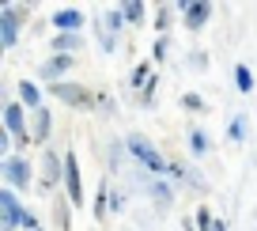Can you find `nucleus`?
<instances>
[{"label": "nucleus", "mask_w": 257, "mask_h": 231, "mask_svg": "<svg viewBox=\"0 0 257 231\" xmlns=\"http://www.w3.org/2000/svg\"><path fill=\"white\" fill-rule=\"evenodd\" d=\"M128 148H133V156H137V160L144 163L152 175H167V171H170L167 163H163V156H159V151H155L152 144L144 140V136H128Z\"/></svg>", "instance_id": "1"}, {"label": "nucleus", "mask_w": 257, "mask_h": 231, "mask_svg": "<svg viewBox=\"0 0 257 231\" xmlns=\"http://www.w3.org/2000/svg\"><path fill=\"white\" fill-rule=\"evenodd\" d=\"M23 208H19V201H16V193L12 190H0V227L4 231H16L19 223H23Z\"/></svg>", "instance_id": "2"}, {"label": "nucleus", "mask_w": 257, "mask_h": 231, "mask_svg": "<svg viewBox=\"0 0 257 231\" xmlns=\"http://www.w3.org/2000/svg\"><path fill=\"white\" fill-rule=\"evenodd\" d=\"M64 186H68V201L83 205V190H80V167H76V156L68 151L64 156Z\"/></svg>", "instance_id": "3"}, {"label": "nucleus", "mask_w": 257, "mask_h": 231, "mask_svg": "<svg viewBox=\"0 0 257 231\" xmlns=\"http://www.w3.org/2000/svg\"><path fill=\"white\" fill-rule=\"evenodd\" d=\"M53 95L68 106H91V91L76 88V84H53Z\"/></svg>", "instance_id": "4"}, {"label": "nucleus", "mask_w": 257, "mask_h": 231, "mask_svg": "<svg viewBox=\"0 0 257 231\" xmlns=\"http://www.w3.org/2000/svg\"><path fill=\"white\" fill-rule=\"evenodd\" d=\"M4 125H8L12 133H16V144H27V140H31V136L23 133V106H16V103H12L8 110H4Z\"/></svg>", "instance_id": "5"}, {"label": "nucleus", "mask_w": 257, "mask_h": 231, "mask_svg": "<svg viewBox=\"0 0 257 231\" xmlns=\"http://www.w3.org/2000/svg\"><path fill=\"white\" fill-rule=\"evenodd\" d=\"M16 23H19V19H16V12H12V8L0 12V46H4V49L16 46Z\"/></svg>", "instance_id": "6"}, {"label": "nucleus", "mask_w": 257, "mask_h": 231, "mask_svg": "<svg viewBox=\"0 0 257 231\" xmlns=\"http://www.w3.org/2000/svg\"><path fill=\"white\" fill-rule=\"evenodd\" d=\"M182 16H185V27L197 31V27H204V19L212 16V8L208 4H182Z\"/></svg>", "instance_id": "7"}, {"label": "nucleus", "mask_w": 257, "mask_h": 231, "mask_svg": "<svg viewBox=\"0 0 257 231\" xmlns=\"http://www.w3.org/2000/svg\"><path fill=\"white\" fill-rule=\"evenodd\" d=\"M4 178H8L12 186H31V175H27L23 160H8V163H4Z\"/></svg>", "instance_id": "8"}, {"label": "nucleus", "mask_w": 257, "mask_h": 231, "mask_svg": "<svg viewBox=\"0 0 257 231\" xmlns=\"http://www.w3.org/2000/svg\"><path fill=\"white\" fill-rule=\"evenodd\" d=\"M53 23H57V31H76V27L83 23V16H80L76 8H61V12L53 16Z\"/></svg>", "instance_id": "9"}, {"label": "nucleus", "mask_w": 257, "mask_h": 231, "mask_svg": "<svg viewBox=\"0 0 257 231\" xmlns=\"http://www.w3.org/2000/svg\"><path fill=\"white\" fill-rule=\"evenodd\" d=\"M34 114V133H31V140H46V136H49V110H42V106H38V110H31Z\"/></svg>", "instance_id": "10"}, {"label": "nucleus", "mask_w": 257, "mask_h": 231, "mask_svg": "<svg viewBox=\"0 0 257 231\" xmlns=\"http://www.w3.org/2000/svg\"><path fill=\"white\" fill-rule=\"evenodd\" d=\"M68 64H72V61H68V57H64V53H57L53 61H46V68H42V76H61V72L68 68Z\"/></svg>", "instance_id": "11"}, {"label": "nucleus", "mask_w": 257, "mask_h": 231, "mask_svg": "<svg viewBox=\"0 0 257 231\" xmlns=\"http://www.w3.org/2000/svg\"><path fill=\"white\" fill-rule=\"evenodd\" d=\"M42 167H46V171H42V182H46V186H53V182H57V156H53V151H46Z\"/></svg>", "instance_id": "12"}, {"label": "nucleus", "mask_w": 257, "mask_h": 231, "mask_svg": "<svg viewBox=\"0 0 257 231\" xmlns=\"http://www.w3.org/2000/svg\"><path fill=\"white\" fill-rule=\"evenodd\" d=\"M234 84H238V91H249V88H253V76H249L246 64H238V68H234Z\"/></svg>", "instance_id": "13"}, {"label": "nucleus", "mask_w": 257, "mask_h": 231, "mask_svg": "<svg viewBox=\"0 0 257 231\" xmlns=\"http://www.w3.org/2000/svg\"><path fill=\"white\" fill-rule=\"evenodd\" d=\"M121 16H125L128 23H140V19H144V4H125V8H121Z\"/></svg>", "instance_id": "14"}, {"label": "nucleus", "mask_w": 257, "mask_h": 231, "mask_svg": "<svg viewBox=\"0 0 257 231\" xmlns=\"http://www.w3.org/2000/svg\"><path fill=\"white\" fill-rule=\"evenodd\" d=\"M19 95H23L27 103H31L34 110H38V88H34V84H19Z\"/></svg>", "instance_id": "15"}, {"label": "nucleus", "mask_w": 257, "mask_h": 231, "mask_svg": "<svg viewBox=\"0 0 257 231\" xmlns=\"http://www.w3.org/2000/svg\"><path fill=\"white\" fill-rule=\"evenodd\" d=\"M189 148L197 151V156H204V151H208V136H204V133H193L189 136Z\"/></svg>", "instance_id": "16"}, {"label": "nucleus", "mask_w": 257, "mask_h": 231, "mask_svg": "<svg viewBox=\"0 0 257 231\" xmlns=\"http://www.w3.org/2000/svg\"><path fill=\"white\" fill-rule=\"evenodd\" d=\"M76 46H80V38H76V34H64V38H57V42H53L57 53H61V49H76Z\"/></svg>", "instance_id": "17"}, {"label": "nucleus", "mask_w": 257, "mask_h": 231, "mask_svg": "<svg viewBox=\"0 0 257 231\" xmlns=\"http://www.w3.org/2000/svg\"><path fill=\"white\" fill-rule=\"evenodd\" d=\"M148 72H152V64H140V68L133 72V84H137V88H144V84H148Z\"/></svg>", "instance_id": "18"}, {"label": "nucleus", "mask_w": 257, "mask_h": 231, "mask_svg": "<svg viewBox=\"0 0 257 231\" xmlns=\"http://www.w3.org/2000/svg\"><path fill=\"white\" fill-rule=\"evenodd\" d=\"M242 136H246V121L234 118V121H231V140H242Z\"/></svg>", "instance_id": "19"}, {"label": "nucleus", "mask_w": 257, "mask_h": 231, "mask_svg": "<svg viewBox=\"0 0 257 231\" xmlns=\"http://www.w3.org/2000/svg\"><path fill=\"white\" fill-rule=\"evenodd\" d=\"M155 197H159V205H170V190L167 186H155Z\"/></svg>", "instance_id": "20"}, {"label": "nucleus", "mask_w": 257, "mask_h": 231, "mask_svg": "<svg viewBox=\"0 0 257 231\" xmlns=\"http://www.w3.org/2000/svg\"><path fill=\"white\" fill-rule=\"evenodd\" d=\"M106 212V190H98V201H95V216Z\"/></svg>", "instance_id": "21"}, {"label": "nucleus", "mask_w": 257, "mask_h": 231, "mask_svg": "<svg viewBox=\"0 0 257 231\" xmlns=\"http://www.w3.org/2000/svg\"><path fill=\"white\" fill-rule=\"evenodd\" d=\"M212 231H223V223H219V220H216V227H212Z\"/></svg>", "instance_id": "22"}]
</instances>
